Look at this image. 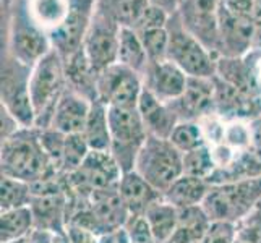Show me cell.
Returning a JSON list of instances; mask_svg holds the SVG:
<instances>
[{
  "instance_id": "obj_1",
  "label": "cell",
  "mask_w": 261,
  "mask_h": 243,
  "mask_svg": "<svg viewBox=\"0 0 261 243\" xmlns=\"http://www.w3.org/2000/svg\"><path fill=\"white\" fill-rule=\"evenodd\" d=\"M0 170L4 177L23 180L30 185L59 174L42 148L38 127H23L2 141Z\"/></svg>"
},
{
  "instance_id": "obj_2",
  "label": "cell",
  "mask_w": 261,
  "mask_h": 243,
  "mask_svg": "<svg viewBox=\"0 0 261 243\" xmlns=\"http://www.w3.org/2000/svg\"><path fill=\"white\" fill-rule=\"evenodd\" d=\"M65 64L56 50H50L46 57L33 67L30 93L34 111V127L41 130L50 128L54 112L60 97L67 91Z\"/></svg>"
},
{
  "instance_id": "obj_3",
  "label": "cell",
  "mask_w": 261,
  "mask_h": 243,
  "mask_svg": "<svg viewBox=\"0 0 261 243\" xmlns=\"http://www.w3.org/2000/svg\"><path fill=\"white\" fill-rule=\"evenodd\" d=\"M2 36L5 38L2 49L28 67H34L52 50L50 36L31 20L24 0H15Z\"/></svg>"
},
{
  "instance_id": "obj_4",
  "label": "cell",
  "mask_w": 261,
  "mask_h": 243,
  "mask_svg": "<svg viewBox=\"0 0 261 243\" xmlns=\"http://www.w3.org/2000/svg\"><path fill=\"white\" fill-rule=\"evenodd\" d=\"M261 204V175L240 182L211 185L203 209L211 221L237 224Z\"/></svg>"
},
{
  "instance_id": "obj_5",
  "label": "cell",
  "mask_w": 261,
  "mask_h": 243,
  "mask_svg": "<svg viewBox=\"0 0 261 243\" xmlns=\"http://www.w3.org/2000/svg\"><path fill=\"white\" fill-rule=\"evenodd\" d=\"M167 60L190 78H213L218 57L185 30L178 13H172L167 23Z\"/></svg>"
},
{
  "instance_id": "obj_6",
  "label": "cell",
  "mask_w": 261,
  "mask_h": 243,
  "mask_svg": "<svg viewBox=\"0 0 261 243\" xmlns=\"http://www.w3.org/2000/svg\"><path fill=\"white\" fill-rule=\"evenodd\" d=\"M135 172L164 195L167 188L184 175V154L170 140L149 134L135 162Z\"/></svg>"
},
{
  "instance_id": "obj_7",
  "label": "cell",
  "mask_w": 261,
  "mask_h": 243,
  "mask_svg": "<svg viewBox=\"0 0 261 243\" xmlns=\"http://www.w3.org/2000/svg\"><path fill=\"white\" fill-rule=\"evenodd\" d=\"M33 67H28L2 49L0 68V102L4 109L13 114L23 127H34V111L31 104Z\"/></svg>"
},
{
  "instance_id": "obj_8",
  "label": "cell",
  "mask_w": 261,
  "mask_h": 243,
  "mask_svg": "<svg viewBox=\"0 0 261 243\" xmlns=\"http://www.w3.org/2000/svg\"><path fill=\"white\" fill-rule=\"evenodd\" d=\"M111 122V154L122 172L135 170V162L148 140V130L138 109L109 107Z\"/></svg>"
},
{
  "instance_id": "obj_9",
  "label": "cell",
  "mask_w": 261,
  "mask_h": 243,
  "mask_svg": "<svg viewBox=\"0 0 261 243\" xmlns=\"http://www.w3.org/2000/svg\"><path fill=\"white\" fill-rule=\"evenodd\" d=\"M128 218L130 214L119 195V188H114V190L94 192L85 208L71 215L68 226L70 224L82 226L94 232L96 235L104 237L123 229Z\"/></svg>"
},
{
  "instance_id": "obj_10",
  "label": "cell",
  "mask_w": 261,
  "mask_h": 243,
  "mask_svg": "<svg viewBox=\"0 0 261 243\" xmlns=\"http://www.w3.org/2000/svg\"><path fill=\"white\" fill-rule=\"evenodd\" d=\"M143 88L145 83L138 71L117 62L99 73L97 101L107 107L137 109Z\"/></svg>"
},
{
  "instance_id": "obj_11",
  "label": "cell",
  "mask_w": 261,
  "mask_h": 243,
  "mask_svg": "<svg viewBox=\"0 0 261 243\" xmlns=\"http://www.w3.org/2000/svg\"><path fill=\"white\" fill-rule=\"evenodd\" d=\"M122 26L111 18L96 4L91 24L83 41V50L93 68L101 73L102 70L117 64L119 57V39Z\"/></svg>"
},
{
  "instance_id": "obj_12",
  "label": "cell",
  "mask_w": 261,
  "mask_h": 243,
  "mask_svg": "<svg viewBox=\"0 0 261 243\" xmlns=\"http://www.w3.org/2000/svg\"><path fill=\"white\" fill-rule=\"evenodd\" d=\"M219 10L221 0H182L178 16L185 30L219 57Z\"/></svg>"
},
{
  "instance_id": "obj_13",
  "label": "cell",
  "mask_w": 261,
  "mask_h": 243,
  "mask_svg": "<svg viewBox=\"0 0 261 243\" xmlns=\"http://www.w3.org/2000/svg\"><path fill=\"white\" fill-rule=\"evenodd\" d=\"M97 0H70V10L59 30L50 33L52 49L62 60L70 59L83 47L85 36L91 24Z\"/></svg>"
},
{
  "instance_id": "obj_14",
  "label": "cell",
  "mask_w": 261,
  "mask_h": 243,
  "mask_svg": "<svg viewBox=\"0 0 261 243\" xmlns=\"http://www.w3.org/2000/svg\"><path fill=\"white\" fill-rule=\"evenodd\" d=\"M253 49V20L221 5L219 10V57L240 59ZM218 57V59H219Z\"/></svg>"
},
{
  "instance_id": "obj_15",
  "label": "cell",
  "mask_w": 261,
  "mask_h": 243,
  "mask_svg": "<svg viewBox=\"0 0 261 243\" xmlns=\"http://www.w3.org/2000/svg\"><path fill=\"white\" fill-rule=\"evenodd\" d=\"M214 83V115L224 122L247 120L250 122L261 114V101L251 97L232 86L219 76H213Z\"/></svg>"
},
{
  "instance_id": "obj_16",
  "label": "cell",
  "mask_w": 261,
  "mask_h": 243,
  "mask_svg": "<svg viewBox=\"0 0 261 243\" xmlns=\"http://www.w3.org/2000/svg\"><path fill=\"white\" fill-rule=\"evenodd\" d=\"M178 122H200L204 117L214 114V83L213 78H190L184 94L172 102Z\"/></svg>"
},
{
  "instance_id": "obj_17",
  "label": "cell",
  "mask_w": 261,
  "mask_h": 243,
  "mask_svg": "<svg viewBox=\"0 0 261 243\" xmlns=\"http://www.w3.org/2000/svg\"><path fill=\"white\" fill-rule=\"evenodd\" d=\"M143 83L159 101L172 102L184 94L188 76L172 62L159 60L148 64L145 73H143Z\"/></svg>"
},
{
  "instance_id": "obj_18",
  "label": "cell",
  "mask_w": 261,
  "mask_h": 243,
  "mask_svg": "<svg viewBox=\"0 0 261 243\" xmlns=\"http://www.w3.org/2000/svg\"><path fill=\"white\" fill-rule=\"evenodd\" d=\"M137 109L148 130V134L166 140L170 138V134L178 123V119L167 102L159 101L154 94L149 93L146 88H143Z\"/></svg>"
},
{
  "instance_id": "obj_19",
  "label": "cell",
  "mask_w": 261,
  "mask_h": 243,
  "mask_svg": "<svg viewBox=\"0 0 261 243\" xmlns=\"http://www.w3.org/2000/svg\"><path fill=\"white\" fill-rule=\"evenodd\" d=\"M89 111H91V101L67 88L56 107L50 128H56L65 134L83 133Z\"/></svg>"
},
{
  "instance_id": "obj_20",
  "label": "cell",
  "mask_w": 261,
  "mask_h": 243,
  "mask_svg": "<svg viewBox=\"0 0 261 243\" xmlns=\"http://www.w3.org/2000/svg\"><path fill=\"white\" fill-rule=\"evenodd\" d=\"M119 195L130 215H145L152 204L164 198L163 193L135 170L123 172L119 183Z\"/></svg>"
},
{
  "instance_id": "obj_21",
  "label": "cell",
  "mask_w": 261,
  "mask_h": 243,
  "mask_svg": "<svg viewBox=\"0 0 261 243\" xmlns=\"http://www.w3.org/2000/svg\"><path fill=\"white\" fill-rule=\"evenodd\" d=\"M261 175V152L253 146L236 152L226 164L218 167L210 178L211 185L240 182Z\"/></svg>"
},
{
  "instance_id": "obj_22",
  "label": "cell",
  "mask_w": 261,
  "mask_h": 243,
  "mask_svg": "<svg viewBox=\"0 0 261 243\" xmlns=\"http://www.w3.org/2000/svg\"><path fill=\"white\" fill-rule=\"evenodd\" d=\"M67 85L75 93L82 94L88 101H97V78L99 73L89 64L83 47L70 59L64 60Z\"/></svg>"
},
{
  "instance_id": "obj_23",
  "label": "cell",
  "mask_w": 261,
  "mask_h": 243,
  "mask_svg": "<svg viewBox=\"0 0 261 243\" xmlns=\"http://www.w3.org/2000/svg\"><path fill=\"white\" fill-rule=\"evenodd\" d=\"M211 190V183L204 178L182 175L164 192V200L174 204L177 209H188L203 206Z\"/></svg>"
},
{
  "instance_id": "obj_24",
  "label": "cell",
  "mask_w": 261,
  "mask_h": 243,
  "mask_svg": "<svg viewBox=\"0 0 261 243\" xmlns=\"http://www.w3.org/2000/svg\"><path fill=\"white\" fill-rule=\"evenodd\" d=\"M211 222L213 221L203 209V206L180 209L177 227L164 243H200Z\"/></svg>"
},
{
  "instance_id": "obj_25",
  "label": "cell",
  "mask_w": 261,
  "mask_h": 243,
  "mask_svg": "<svg viewBox=\"0 0 261 243\" xmlns=\"http://www.w3.org/2000/svg\"><path fill=\"white\" fill-rule=\"evenodd\" d=\"M83 137L91 151H109L111 152V122L109 107L101 101L91 102L88 120L83 130Z\"/></svg>"
},
{
  "instance_id": "obj_26",
  "label": "cell",
  "mask_w": 261,
  "mask_h": 243,
  "mask_svg": "<svg viewBox=\"0 0 261 243\" xmlns=\"http://www.w3.org/2000/svg\"><path fill=\"white\" fill-rule=\"evenodd\" d=\"M31 20L47 34L59 30L70 10V0H24Z\"/></svg>"
},
{
  "instance_id": "obj_27",
  "label": "cell",
  "mask_w": 261,
  "mask_h": 243,
  "mask_svg": "<svg viewBox=\"0 0 261 243\" xmlns=\"http://www.w3.org/2000/svg\"><path fill=\"white\" fill-rule=\"evenodd\" d=\"M117 62L125 67H128L143 76L145 70L149 64V57L146 49L143 46L141 38L138 33L132 28H122L120 30V39H119V57Z\"/></svg>"
},
{
  "instance_id": "obj_28",
  "label": "cell",
  "mask_w": 261,
  "mask_h": 243,
  "mask_svg": "<svg viewBox=\"0 0 261 243\" xmlns=\"http://www.w3.org/2000/svg\"><path fill=\"white\" fill-rule=\"evenodd\" d=\"M34 227V215L30 206L0 212V243L24 240Z\"/></svg>"
},
{
  "instance_id": "obj_29",
  "label": "cell",
  "mask_w": 261,
  "mask_h": 243,
  "mask_svg": "<svg viewBox=\"0 0 261 243\" xmlns=\"http://www.w3.org/2000/svg\"><path fill=\"white\" fill-rule=\"evenodd\" d=\"M180 209H177L174 204L167 203L164 198L154 203L146 211L145 218L151 227L152 235L156 238V243H164L174 233L178 224Z\"/></svg>"
},
{
  "instance_id": "obj_30",
  "label": "cell",
  "mask_w": 261,
  "mask_h": 243,
  "mask_svg": "<svg viewBox=\"0 0 261 243\" xmlns=\"http://www.w3.org/2000/svg\"><path fill=\"white\" fill-rule=\"evenodd\" d=\"M33 201L31 185L23 180L4 177L0 182V212L26 208Z\"/></svg>"
},
{
  "instance_id": "obj_31",
  "label": "cell",
  "mask_w": 261,
  "mask_h": 243,
  "mask_svg": "<svg viewBox=\"0 0 261 243\" xmlns=\"http://www.w3.org/2000/svg\"><path fill=\"white\" fill-rule=\"evenodd\" d=\"M214 170H216V160H214L213 149L208 145L184 154V175L204 178L210 182Z\"/></svg>"
},
{
  "instance_id": "obj_32",
  "label": "cell",
  "mask_w": 261,
  "mask_h": 243,
  "mask_svg": "<svg viewBox=\"0 0 261 243\" xmlns=\"http://www.w3.org/2000/svg\"><path fill=\"white\" fill-rule=\"evenodd\" d=\"M169 140L182 154L206 145L204 131L200 122H178Z\"/></svg>"
},
{
  "instance_id": "obj_33",
  "label": "cell",
  "mask_w": 261,
  "mask_h": 243,
  "mask_svg": "<svg viewBox=\"0 0 261 243\" xmlns=\"http://www.w3.org/2000/svg\"><path fill=\"white\" fill-rule=\"evenodd\" d=\"M91 152L85 137L82 133L67 134L65 140V149H64V159H62V170L60 174L68 175L75 172L80 166L83 164L88 154Z\"/></svg>"
},
{
  "instance_id": "obj_34",
  "label": "cell",
  "mask_w": 261,
  "mask_h": 243,
  "mask_svg": "<svg viewBox=\"0 0 261 243\" xmlns=\"http://www.w3.org/2000/svg\"><path fill=\"white\" fill-rule=\"evenodd\" d=\"M143 46L146 49L149 62L167 60V46H169V34L166 28H156L138 33Z\"/></svg>"
},
{
  "instance_id": "obj_35",
  "label": "cell",
  "mask_w": 261,
  "mask_h": 243,
  "mask_svg": "<svg viewBox=\"0 0 261 243\" xmlns=\"http://www.w3.org/2000/svg\"><path fill=\"white\" fill-rule=\"evenodd\" d=\"M65 140L67 134L56 128H44L41 130V143L46 154L50 160V164L56 167L60 174L62 170V159H64V149H65Z\"/></svg>"
},
{
  "instance_id": "obj_36",
  "label": "cell",
  "mask_w": 261,
  "mask_h": 243,
  "mask_svg": "<svg viewBox=\"0 0 261 243\" xmlns=\"http://www.w3.org/2000/svg\"><path fill=\"white\" fill-rule=\"evenodd\" d=\"M232 243H261V204L236 224Z\"/></svg>"
},
{
  "instance_id": "obj_37",
  "label": "cell",
  "mask_w": 261,
  "mask_h": 243,
  "mask_svg": "<svg viewBox=\"0 0 261 243\" xmlns=\"http://www.w3.org/2000/svg\"><path fill=\"white\" fill-rule=\"evenodd\" d=\"M123 230L130 243H156L145 215H130L128 221L125 222Z\"/></svg>"
},
{
  "instance_id": "obj_38",
  "label": "cell",
  "mask_w": 261,
  "mask_h": 243,
  "mask_svg": "<svg viewBox=\"0 0 261 243\" xmlns=\"http://www.w3.org/2000/svg\"><path fill=\"white\" fill-rule=\"evenodd\" d=\"M170 13H167L163 8H159L152 4H148V7L145 8V12L141 13L140 20L137 21V24L133 26L132 30H135L137 33L141 31H148V30H156V28H166L169 23Z\"/></svg>"
},
{
  "instance_id": "obj_39",
  "label": "cell",
  "mask_w": 261,
  "mask_h": 243,
  "mask_svg": "<svg viewBox=\"0 0 261 243\" xmlns=\"http://www.w3.org/2000/svg\"><path fill=\"white\" fill-rule=\"evenodd\" d=\"M236 233V224L213 221L200 243H232Z\"/></svg>"
},
{
  "instance_id": "obj_40",
  "label": "cell",
  "mask_w": 261,
  "mask_h": 243,
  "mask_svg": "<svg viewBox=\"0 0 261 243\" xmlns=\"http://www.w3.org/2000/svg\"><path fill=\"white\" fill-rule=\"evenodd\" d=\"M255 94L261 99V49H253L245 56Z\"/></svg>"
},
{
  "instance_id": "obj_41",
  "label": "cell",
  "mask_w": 261,
  "mask_h": 243,
  "mask_svg": "<svg viewBox=\"0 0 261 243\" xmlns=\"http://www.w3.org/2000/svg\"><path fill=\"white\" fill-rule=\"evenodd\" d=\"M0 122H2V127H0V140H7L13 137V134L23 128V125L20 123V120L16 119L13 114H10L4 107H0Z\"/></svg>"
},
{
  "instance_id": "obj_42",
  "label": "cell",
  "mask_w": 261,
  "mask_h": 243,
  "mask_svg": "<svg viewBox=\"0 0 261 243\" xmlns=\"http://www.w3.org/2000/svg\"><path fill=\"white\" fill-rule=\"evenodd\" d=\"M67 232L70 237V243H101V237L82 226L70 224V226H67Z\"/></svg>"
},
{
  "instance_id": "obj_43",
  "label": "cell",
  "mask_w": 261,
  "mask_h": 243,
  "mask_svg": "<svg viewBox=\"0 0 261 243\" xmlns=\"http://www.w3.org/2000/svg\"><path fill=\"white\" fill-rule=\"evenodd\" d=\"M221 5L226 7L227 10L239 13V15H250L253 12L255 0H221Z\"/></svg>"
},
{
  "instance_id": "obj_44",
  "label": "cell",
  "mask_w": 261,
  "mask_h": 243,
  "mask_svg": "<svg viewBox=\"0 0 261 243\" xmlns=\"http://www.w3.org/2000/svg\"><path fill=\"white\" fill-rule=\"evenodd\" d=\"M251 20H253V49H261V0H255Z\"/></svg>"
},
{
  "instance_id": "obj_45",
  "label": "cell",
  "mask_w": 261,
  "mask_h": 243,
  "mask_svg": "<svg viewBox=\"0 0 261 243\" xmlns=\"http://www.w3.org/2000/svg\"><path fill=\"white\" fill-rule=\"evenodd\" d=\"M250 133H251V146L261 152V114L250 120Z\"/></svg>"
},
{
  "instance_id": "obj_46",
  "label": "cell",
  "mask_w": 261,
  "mask_h": 243,
  "mask_svg": "<svg viewBox=\"0 0 261 243\" xmlns=\"http://www.w3.org/2000/svg\"><path fill=\"white\" fill-rule=\"evenodd\" d=\"M24 243H52V232L34 227L24 238Z\"/></svg>"
},
{
  "instance_id": "obj_47",
  "label": "cell",
  "mask_w": 261,
  "mask_h": 243,
  "mask_svg": "<svg viewBox=\"0 0 261 243\" xmlns=\"http://www.w3.org/2000/svg\"><path fill=\"white\" fill-rule=\"evenodd\" d=\"M149 4L156 5L159 8H163V10H166L167 13H175L178 10V0H148Z\"/></svg>"
},
{
  "instance_id": "obj_48",
  "label": "cell",
  "mask_w": 261,
  "mask_h": 243,
  "mask_svg": "<svg viewBox=\"0 0 261 243\" xmlns=\"http://www.w3.org/2000/svg\"><path fill=\"white\" fill-rule=\"evenodd\" d=\"M13 4H15V0H0V10H2V30L8 23V18H10Z\"/></svg>"
},
{
  "instance_id": "obj_49",
  "label": "cell",
  "mask_w": 261,
  "mask_h": 243,
  "mask_svg": "<svg viewBox=\"0 0 261 243\" xmlns=\"http://www.w3.org/2000/svg\"><path fill=\"white\" fill-rule=\"evenodd\" d=\"M12 243H24V240H16V241H12Z\"/></svg>"
},
{
  "instance_id": "obj_50",
  "label": "cell",
  "mask_w": 261,
  "mask_h": 243,
  "mask_svg": "<svg viewBox=\"0 0 261 243\" xmlns=\"http://www.w3.org/2000/svg\"><path fill=\"white\" fill-rule=\"evenodd\" d=\"M178 2H182V0H178Z\"/></svg>"
}]
</instances>
